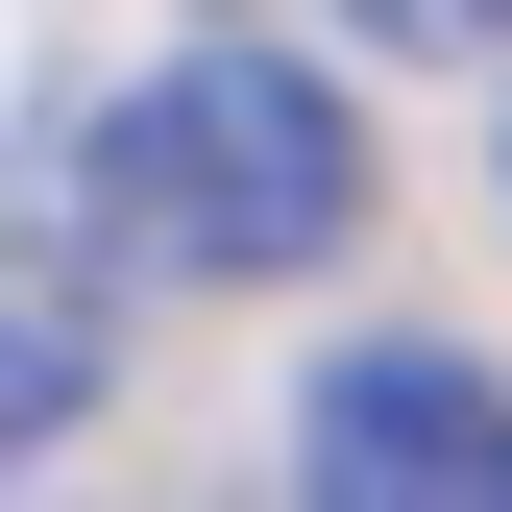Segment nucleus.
<instances>
[{"mask_svg":"<svg viewBox=\"0 0 512 512\" xmlns=\"http://www.w3.org/2000/svg\"><path fill=\"white\" fill-rule=\"evenodd\" d=\"M74 220L122 269H171V293H293V269L366 244V98L317 74V49H244L220 25V49H171V74L98 98Z\"/></svg>","mask_w":512,"mask_h":512,"instance_id":"nucleus-1","label":"nucleus"},{"mask_svg":"<svg viewBox=\"0 0 512 512\" xmlns=\"http://www.w3.org/2000/svg\"><path fill=\"white\" fill-rule=\"evenodd\" d=\"M366 25H391V49H488L512 0H366Z\"/></svg>","mask_w":512,"mask_h":512,"instance_id":"nucleus-4","label":"nucleus"},{"mask_svg":"<svg viewBox=\"0 0 512 512\" xmlns=\"http://www.w3.org/2000/svg\"><path fill=\"white\" fill-rule=\"evenodd\" d=\"M293 512H512V391L464 342H342L293 391Z\"/></svg>","mask_w":512,"mask_h":512,"instance_id":"nucleus-2","label":"nucleus"},{"mask_svg":"<svg viewBox=\"0 0 512 512\" xmlns=\"http://www.w3.org/2000/svg\"><path fill=\"white\" fill-rule=\"evenodd\" d=\"M74 415H98V244L0 220V488H25Z\"/></svg>","mask_w":512,"mask_h":512,"instance_id":"nucleus-3","label":"nucleus"}]
</instances>
